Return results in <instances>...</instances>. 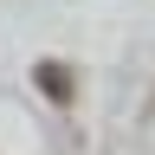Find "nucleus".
Here are the masks:
<instances>
[{
    "instance_id": "f257e3e1",
    "label": "nucleus",
    "mask_w": 155,
    "mask_h": 155,
    "mask_svg": "<svg viewBox=\"0 0 155 155\" xmlns=\"http://www.w3.org/2000/svg\"><path fill=\"white\" fill-rule=\"evenodd\" d=\"M39 78H45V91L58 97V104H71V78H65V71H58V65H45V71H39Z\"/></svg>"
}]
</instances>
